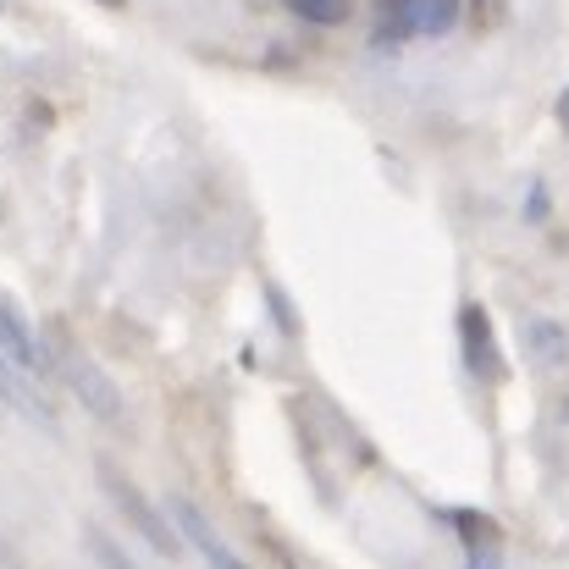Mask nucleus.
I'll return each instance as SVG.
<instances>
[{"label": "nucleus", "instance_id": "obj_7", "mask_svg": "<svg viewBox=\"0 0 569 569\" xmlns=\"http://www.w3.org/2000/svg\"><path fill=\"white\" fill-rule=\"evenodd\" d=\"M0 349H6V355H17V360H22L28 371H39V377L56 366V355L44 349L39 327H33V321H28V316H22V310L6 299V293H0Z\"/></svg>", "mask_w": 569, "mask_h": 569}, {"label": "nucleus", "instance_id": "obj_5", "mask_svg": "<svg viewBox=\"0 0 569 569\" xmlns=\"http://www.w3.org/2000/svg\"><path fill=\"white\" fill-rule=\"evenodd\" d=\"M459 22V0H387V39H437Z\"/></svg>", "mask_w": 569, "mask_h": 569}, {"label": "nucleus", "instance_id": "obj_1", "mask_svg": "<svg viewBox=\"0 0 569 569\" xmlns=\"http://www.w3.org/2000/svg\"><path fill=\"white\" fill-rule=\"evenodd\" d=\"M94 476H100L106 498L128 515V526H133V531H139V537H144V542H150L161 559H178V553H183V537H178L172 515H167V509H156V503H150V498H144V492H139V487H133V481H128L117 465H100Z\"/></svg>", "mask_w": 569, "mask_h": 569}, {"label": "nucleus", "instance_id": "obj_11", "mask_svg": "<svg viewBox=\"0 0 569 569\" xmlns=\"http://www.w3.org/2000/svg\"><path fill=\"white\" fill-rule=\"evenodd\" d=\"M559 122H565V128H569V89H565V94H559Z\"/></svg>", "mask_w": 569, "mask_h": 569}, {"label": "nucleus", "instance_id": "obj_3", "mask_svg": "<svg viewBox=\"0 0 569 569\" xmlns=\"http://www.w3.org/2000/svg\"><path fill=\"white\" fill-rule=\"evenodd\" d=\"M0 403H11V415H22L28 426L39 431H56V403L50 392L39 387V371H28L17 355L0 349Z\"/></svg>", "mask_w": 569, "mask_h": 569}, {"label": "nucleus", "instance_id": "obj_8", "mask_svg": "<svg viewBox=\"0 0 569 569\" xmlns=\"http://www.w3.org/2000/svg\"><path fill=\"white\" fill-rule=\"evenodd\" d=\"M293 17H305V22H316V28H343L349 17H355V0H282Z\"/></svg>", "mask_w": 569, "mask_h": 569}, {"label": "nucleus", "instance_id": "obj_12", "mask_svg": "<svg viewBox=\"0 0 569 569\" xmlns=\"http://www.w3.org/2000/svg\"><path fill=\"white\" fill-rule=\"evenodd\" d=\"M100 6H128V0H100Z\"/></svg>", "mask_w": 569, "mask_h": 569}, {"label": "nucleus", "instance_id": "obj_9", "mask_svg": "<svg viewBox=\"0 0 569 569\" xmlns=\"http://www.w3.org/2000/svg\"><path fill=\"white\" fill-rule=\"evenodd\" d=\"M526 338H531V355H537L542 366H559V360H565V349H559V338H565V332H559L553 321H531V327H526Z\"/></svg>", "mask_w": 569, "mask_h": 569}, {"label": "nucleus", "instance_id": "obj_10", "mask_svg": "<svg viewBox=\"0 0 569 569\" xmlns=\"http://www.w3.org/2000/svg\"><path fill=\"white\" fill-rule=\"evenodd\" d=\"M83 548H89V553L100 559V569H133V565H128V553H122V548H117V542H111L106 531H94V526L83 531Z\"/></svg>", "mask_w": 569, "mask_h": 569}, {"label": "nucleus", "instance_id": "obj_4", "mask_svg": "<svg viewBox=\"0 0 569 569\" xmlns=\"http://www.w3.org/2000/svg\"><path fill=\"white\" fill-rule=\"evenodd\" d=\"M61 381L72 387V398H78L94 420H106V426H122V420H128L122 392L111 387V377H106L100 366H89L83 355H67V360H61Z\"/></svg>", "mask_w": 569, "mask_h": 569}, {"label": "nucleus", "instance_id": "obj_6", "mask_svg": "<svg viewBox=\"0 0 569 569\" xmlns=\"http://www.w3.org/2000/svg\"><path fill=\"white\" fill-rule=\"evenodd\" d=\"M459 349H465L470 377H481V381L503 377V360H498V343H492V321H487L481 305H465L459 310Z\"/></svg>", "mask_w": 569, "mask_h": 569}, {"label": "nucleus", "instance_id": "obj_2", "mask_svg": "<svg viewBox=\"0 0 569 569\" xmlns=\"http://www.w3.org/2000/svg\"><path fill=\"white\" fill-rule=\"evenodd\" d=\"M167 515H172V526H178V537H183V548H189L193 559L204 569H249L232 548H227V537L216 531V520L193 503V498H183V492H172L167 498Z\"/></svg>", "mask_w": 569, "mask_h": 569}]
</instances>
